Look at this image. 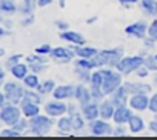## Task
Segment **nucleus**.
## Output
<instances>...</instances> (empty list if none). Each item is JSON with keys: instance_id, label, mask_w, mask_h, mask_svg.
<instances>
[{"instance_id": "obj_32", "label": "nucleus", "mask_w": 157, "mask_h": 140, "mask_svg": "<svg viewBox=\"0 0 157 140\" xmlns=\"http://www.w3.org/2000/svg\"><path fill=\"white\" fill-rule=\"evenodd\" d=\"M75 66H80V68H85V69H93V68H96V65L93 63L91 59H83V57H80V59L75 62Z\"/></svg>"}, {"instance_id": "obj_25", "label": "nucleus", "mask_w": 157, "mask_h": 140, "mask_svg": "<svg viewBox=\"0 0 157 140\" xmlns=\"http://www.w3.org/2000/svg\"><path fill=\"white\" fill-rule=\"evenodd\" d=\"M0 11L6 13V14H13L17 11V6L14 3V0H0Z\"/></svg>"}, {"instance_id": "obj_57", "label": "nucleus", "mask_w": 157, "mask_h": 140, "mask_svg": "<svg viewBox=\"0 0 157 140\" xmlns=\"http://www.w3.org/2000/svg\"><path fill=\"white\" fill-rule=\"evenodd\" d=\"M96 20H97V17H91V19H88L86 22H88V23H94Z\"/></svg>"}, {"instance_id": "obj_11", "label": "nucleus", "mask_w": 157, "mask_h": 140, "mask_svg": "<svg viewBox=\"0 0 157 140\" xmlns=\"http://www.w3.org/2000/svg\"><path fill=\"white\" fill-rule=\"evenodd\" d=\"M113 117H114L116 123L123 125V123H128L129 122V119L132 117V114H131V111L125 105H120V106H116V111H114V115Z\"/></svg>"}, {"instance_id": "obj_60", "label": "nucleus", "mask_w": 157, "mask_h": 140, "mask_svg": "<svg viewBox=\"0 0 157 140\" xmlns=\"http://www.w3.org/2000/svg\"><path fill=\"white\" fill-rule=\"evenodd\" d=\"M154 82H155V83H157V76H155V77H154Z\"/></svg>"}, {"instance_id": "obj_61", "label": "nucleus", "mask_w": 157, "mask_h": 140, "mask_svg": "<svg viewBox=\"0 0 157 140\" xmlns=\"http://www.w3.org/2000/svg\"><path fill=\"white\" fill-rule=\"evenodd\" d=\"M154 59H155V62H157V55H154Z\"/></svg>"}, {"instance_id": "obj_46", "label": "nucleus", "mask_w": 157, "mask_h": 140, "mask_svg": "<svg viewBox=\"0 0 157 140\" xmlns=\"http://www.w3.org/2000/svg\"><path fill=\"white\" fill-rule=\"evenodd\" d=\"M56 25H57L60 29H63V31H66V29H68V23H66V22H62V20H59Z\"/></svg>"}, {"instance_id": "obj_31", "label": "nucleus", "mask_w": 157, "mask_h": 140, "mask_svg": "<svg viewBox=\"0 0 157 140\" xmlns=\"http://www.w3.org/2000/svg\"><path fill=\"white\" fill-rule=\"evenodd\" d=\"M34 8H36V0H23V5H22L20 11L23 14H31Z\"/></svg>"}, {"instance_id": "obj_5", "label": "nucleus", "mask_w": 157, "mask_h": 140, "mask_svg": "<svg viewBox=\"0 0 157 140\" xmlns=\"http://www.w3.org/2000/svg\"><path fill=\"white\" fill-rule=\"evenodd\" d=\"M23 96H25V91L20 85H17V83H6L5 85V97L10 103L16 105V103L22 102Z\"/></svg>"}, {"instance_id": "obj_44", "label": "nucleus", "mask_w": 157, "mask_h": 140, "mask_svg": "<svg viewBox=\"0 0 157 140\" xmlns=\"http://www.w3.org/2000/svg\"><path fill=\"white\" fill-rule=\"evenodd\" d=\"M29 68L34 73H40V71L45 69V63H29Z\"/></svg>"}, {"instance_id": "obj_41", "label": "nucleus", "mask_w": 157, "mask_h": 140, "mask_svg": "<svg viewBox=\"0 0 157 140\" xmlns=\"http://www.w3.org/2000/svg\"><path fill=\"white\" fill-rule=\"evenodd\" d=\"M148 108H149L154 114H157V93L149 99V106H148Z\"/></svg>"}, {"instance_id": "obj_8", "label": "nucleus", "mask_w": 157, "mask_h": 140, "mask_svg": "<svg viewBox=\"0 0 157 140\" xmlns=\"http://www.w3.org/2000/svg\"><path fill=\"white\" fill-rule=\"evenodd\" d=\"M129 105H131L132 109L143 111V109H146L149 106V99L143 93H137V94H132V97L129 99Z\"/></svg>"}, {"instance_id": "obj_20", "label": "nucleus", "mask_w": 157, "mask_h": 140, "mask_svg": "<svg viewBox=\"0 0 157 140\" xmlns=\"http://www.w3.org/2000/svg\"><path fill=\"white\" fill-rule=\"evenodd\" d=\"M99 109H100V115H102L103 119H111V117L114 115L116 105L113 103V100H105V102L99 106Z\"/></svg>"}, {"instance_id": "obj_1", "label": "nucleus", "mask_w": 157, "mask_h": 140, "mask_svg": "<svg viewBox=\"0 0 157 140\" xmlns=\"http://www.w3.org/2000/svg\"><path fill=\"white\" fill-rule=\"evenodd\" d=\"M122 55H123V49L114 48V49H105V51L97 52L94 57H91V60L96 66H103V65L116 66L119 60L122 59Z\"/></svg>"}, {"instance_id": "obj_14", "label": "nucleus", "mask_w": 157, "mask_h": 140, "mask_svg": "<svg viewBox=\"0 0 157 140\" xmlns=\"http://www.w3.org/2000/svg\"><path fill=\"white\" fill-rule=\"evenodd\" d=\"M75 93V88L71 85H62L59 88H54V99L56 100H63V99H69L72 97Z\"/></svg>"}, {"instance_id": "obj_51", "label": "nucleus", "mask_w": 157, "mask_h": 140, "mask_svg": "<svg viewBox=\"0 0 157 140\" xmlns=\"http://www.w3.org/2000/svg\"><path fill=\"white\" fill-rule=\"evenodd\" d=\"M119 2H120V3H123L125 6H129L131 3H136L137 0H119Z\"/></svg>"}, {"instance_id": "obj_55", "label": "nucleus", "mask_w": 157, "mask_h": 140, "mask_svg": "<svg viewBox=\"0 0 157 140\" xmlns=\"http://www.w3.org/2000/svg\"><path fill=\"white\" fill-rule=\"evenodd\" d=\"M59 5H60V8H65V5H66V0H59Z\"/></svg>"}, {"instance_id": "obj_10", "label": "nucleus", "mask_w": 157, "mask_h": 140, "mask_svg": "<svg viewBox=\"0 0 157 140\" xmlns=\"http://www.w3.org/2000/svg\"><path fill=\"white\" fill-rule=\"evenodd\" d=\"M113 128L109 123H106L105 120H93L91 122V132L94 135H106L111 134Z\"/></svg>"}, {"instance_id": "obj_21", "label": "nucleus", "mask_w": 157, "mask_h": 140, "mask_svg": "<svg viewBox=\"0 0 157 140\" xmlns=\"http://www.w3.org/2000/svg\"><path fill=\"white\" fill-rule=\"evenodd\" d=\"M72 51L78 55V57H83V59H91L94 57L99 51L94 49V48H88V46H77V48H72Z\"/></svg>"}, {"instance_id": "obj_16", "label": "nucleus", "mask_w": 157, "mask_h": 140, "mask_svg": "<svg viewBox=\"0 0 157 140\" xmlns=\"http://www.w3.org/2000/svg\"><path fill=\"white\" fill-rule=\"evenodd\" d=\"M60 39L66 40V42H71L72 45H83L85 43V37L78 32H72V31H65L60 34Z\"/></svg>"}, {"instance_id": "obj_37", "label": "nucleus", "mask_w": 157, "mask_h": 140, "mask_svg": "<svg viewBox=\"0 0 157 140\" xmlns=\"http://www.w3.org/2000/svg\"><path fill=\"white\" fill-rule=\"evenodd\" d=\"M148 37H151L152 40H157V20H154L149 28H148Z\"/></svg>"}, {"instance_id": "obj_63", "label": "nucleus", "mask_w": 157, "mask_h": 140, "mask_svg": "<svg viewBox=\"0 0 157 140\" xmlns=\"http://www.w3.org/2000/svg\"><path fill=\"white\" fill-rule=\"evenodd\" d=\"M155 120H157V117H155Z\"/></svg>"}, {"instance_id": "obj_12", "label": "nucleus", "mask_w": 157, "mask_h": 140, "mask_svg": "<svg viewBox=\"0 0 157 140\" xmlns=\"http://www.w3.org/2000/svg\"><path fill=\"white\" fill-rule=\"evenodd\" d=\"M125 32L128 36H134L137 39H143L145 34H146V23L145 22H137V23H132L129 26H126Z\"/></svg>"}, {"instance_id": "obj_28", "label": "nucleus", "mask_w": 157, "mask_h": 140, "mask_svg": "<svg viewBox=\"0 0 157 140\" xmlns=\"http://www.w3.org/2000/svg\"><path fill=\"white\" fill-rule=\"evenodd\" d=\"M102 83H103V76H102V71H96L91 74V86H97V88H102Z\"/></svg>"}, {"instance_id": "obj_7", "label": "nucleus", "mask_w": 157, "mask_h": 140, "mask_svg": "<svg viewBox=\"0 0 157 140\" xmlns=\"http://www.w3.org/2000/svg\"><path fill=\"white\" fill-rule=\"evenodd\" d=\"M74 54H75V52L72 51V48H56V49L51 51L52 59H54L56 62H60V63H66V62L72 60Z\"/></svg>"}, {"instance_id": "obj_18", "label": "nucleus", "mask_w": 157, "mask_h": 140, "mask_svg": "<svg viewBox=\"0 0 157 140\" xmlns=\"http://www.w3.org/2000/svg\"><path fill=\"white\" fill-rule=\"evenodd\" d=\"M20 106H22V111H23V114H25L26 117H34V115L39 114V106H37V103H34V102H29V100L23 99Z\"/></svg>"}, {"instance_id": "obj_59", "label": "nucleus", "mask_w": 157, "mask_h": 140, "mask_svg": "<svg viewBox=\"0 0 157 140\" xmlns=\"http://www.w3.org/2000/svg\"><path fill=\"white\" fill-rule=\"evenodd\" d=\"M2 55H5V49H3V48H0V57H2Z\"/></svg>"}, {"instance_id": "obj_47", "label": "nucleus", "mask_w": 157, "mask_h": 140, "mask_svg": "<svg viewBox=\"0 0 157 140\" xmlns=\"http://www.w3.org/2000/svg\"><path fill=\"white\" fill-rule=\"evenodd\" d=\"M114 135H117V137H119V135H125V129H123V126H119V128L114 131Z\"/></svg>"}, {"instance_id": "obj_45", "label": "nucleus", "mask_w": 157, "mask_h": 140, "mask_svg": "<svg viewBox=\"0 0 157 140\" xmlns=\"http://www.w3.org/2000/svg\"><path fill=\"white\" fill-rule=\"evenodd\" d=\"M137 76H139V77H146V76H148V71H146V68H145V69L139 68V69H137Z\"/></svg>"}, {"instance_id": "obj_38", "label": "nucleus", "mask_w": 157, "mask_h": 140, "mask_svg": "<svg viewBox=\"0 0 157 140\" xmlns=\"http://www.w3.org/2000/svg\"><path fill=\"white\" fill-rule=\"evenodd\" d=\"M13 126H14V129H16V131H25V129L29 126V122H26V120L20 119V120H19V122H16Z\"/></svg>"}, {"instance_id": "obj_56", "label": "nucleus", "mask_w": 157, "mask_h": 140, "mask_svg": "<svg viewBox=\"0 0 157 140\" xmlns=\"http://www.w3.org/2000/svg\"><path fill=\"white\" fill-rule=\"evenodd\" d=\"M3 77H5V73H3V69L0 68V80H3Z\"/></svg>"}, {"instance_id": "obj_36", "label": "nucleus", "mask_w": 157, "mask_h": 140, "mask_svg": "<svg viewBox=\"0 0 157 140\" xmlns=\"http://www.w3.org/2000/svg\"><path fill=\"white\" fill-rule=\"evenodd\" d=\"M103 96H105V93L102 91V88L91 86V97H93V99H96V100H100V99H103Z\"/></svg>"}, {"instance_id": "obj_26", "label": "nucleus", "mask_w": 157, "mask_h": 140, "mask_svg": "<svg viewBox=\"0 0 157 140\" xmlns=\"http://www.w3.org/2000/svg\"><path fill=\"white\" fill-rule=\"evenodd\" d=\"M71 125H72V129H75V131L82 129L85 126V120L82 119V115L78 114L77 111L71 114Z\"/></svg>"}, {"instance_id": "obj_40", "label": "nucleus", "mask_w": 157, "mask_h": 140, "mask_svg": "<svg viewBox=\"0 0 157 140\" xmlns=\"http://www.w3.org/2000/svg\"><path fill=\"white\" fill-rule=\"evenodd\" d=\"M28 63H46V59L45 57H40V55H29L26 57Z\"/></svg>"}, {"instance_id": "obj_22", "label": "nucleus", "mask_w": 157, "mask_h": 140, "mask_svg": "<svg viewBox=\"0 0 157 140\" xmlns=\"http://www.w3.org/2000/svg\"><path fill=\"white\" fill-rule=\"evenodd\" d=\"M128 125H129V129H131L132 132H140V131H143V128H145V123H143L142 117H139V115H132V117L129 119Z\"/></svg>"}, {"instance_id": "obj_34", "label": "nucleus", "mask_w": 157, "mask_h": 140, "mask_svg": "<svg viewBox=\"0 0 157 140\" xmlns=\"http://www.w3.org/2000/svg\"><path fill=\"white\" fill-rule=\"evenodd\" d=\"M143 65H145L146 69H151V71H157V62H155L154 57H146V59L143 60Z\"/></svg>"}, {"instance_id": "obj_17", "label": "nucleus", "mask_w": 157, "mask_h": 140, "mask_svg": "<svg viewBox=\"0 0 157 140\" xmlns=\"http://www.w3.org/2000/svg\"><path fill=\"white\" fill-rule=\"evenodd\" d=\"M82 109H83V115H85V119L90 120V122L96 120L97 115L100 114V109H99V106H97L96 103H86V105L82 106Z\"/></svg>"}, {"instance_id": "obj_6", "label": "nucleus", "mask_w": 157, "mask_h": 140, "mask_svg": "<svg viewBox=\"0 0 157 140\" xmlns=\"http://www.w3.org/2000/svg\"><path fill=\"white\" fill-rule=\"evenodd\" d=\"M0 119H2V122H5L6 125L13 126L16 122L20 120V109L11 103V105L2 108V111H0Z\"/></svg>"}, {"instance_id": "obj_58", "label": "nucleus", "mask_w": 157, "mask_h": 140, "mask_svg": "<svg viewBox=\"0 0 157 140\" xmlns=\"http://www.w3.org/2000/svg\"><path fill=\"white\" fill-rule=\"evenodd\" d=\"M5 34H10V32H6L5 29H2V28H0V37H2V36H5Z\"/></svg>"}, {"instance_id": "obj_19", "label": "nucleus", "mask_w": 157, "mask_h": 140, "mask_svg": "<svg viewBox=\"0 0 157 140\" xmlns=\"http://www.w3.org/2000/svg\"><path fill=\"white\" fill-rule=\"evenodd\" d=\"M113 103L116 105V106H120V105H125L126 103V100H128V93H126V89L123 88V85L122 86H119L116 91H114V96H113Z\"/></svg>"}, {"instance_id": "obj_52", "label": "nucleus", "mask_w": 157, "mask_h": 140, "mask_svg": "<svg viewBox=\"0 0 157 140\" xmlns=\"http://www.w3.org/2000/svg\"><path fill=\"white\" fill-rule=\"evenodd\" d=\"M154 42H155V40H152L151 37L145 39V45H146V46H149V48H151V46H154Z\"/></svg>"}, {"instance_id": "obj_3", "label": "nucleus", "mask_w": 157, "mask_h": 140, "mask_svg": "<svg viewBox=\"0 0 157 140\" xmlns=\"http://www.w3.org/2000/svg\"><path fill=\"white\" fill-rule=\"evenodd\" d=\"M143 57L140 55H134V57H125L120 59L119 63L116 65V68L119 69L120 74H131L132 71H137V69L143 65Z\"/></svg>"}, {"instance_id": "obj_35", "label": "nucleus", "mask_w": 157, "mask_h": 140, "mask_svg": "<svg viewBox=\"0 0 157 140\" xmlns=\"http://www.w3.org/2000/svg\"><path fill=\"white\" fill-rule=\"evenodd\" d=\"M23 99H26V100H29V102H34V103H40V96L39 94H36V93H33V91H25V96H23Z\"/></svg>"}, {"instance_id": "obj_62", "label": "nucleus", "mask_w": 157, "mask_h": 140, "mask_svg": "<svg viewBox=\"0 0 157 140\" xmlns=\"http://www.w3.org/2000/svg\"><path fill=\"white\" fill-rule=\"evenodd\" d=\"M0 22H2V17H0Z\"/></svg>"}, {"instance_id": "obj_29", "label": "nucleus", "mask_w": 157, "mask_h": 140, "mask_svg": "<svg viewBox=\"0 0 157 140\" xmlns=\"http://www.w3.org/2000/svg\"><path fill=\"white\" fill-rule=\"evenodd\" d=\"M37 89H39L40 94H48V93L54 91V82H52V80H46V82H43L42 85H39Z\"/></svg>"}, {"instance_id": "obj_53", "label": "nucleus", "mask_w": 157, "mask_h": 140, "mask_svg": "<svg viewBox=\"0 0 157 140\" xmlns=\"http://www.w3.org/2000/svg\"><path fill=\"white\" fill-rule=\"evenodd\" d=\"M77 109H75V105H68V112L69 114H72V112H75Z\"/></svg>"}, {"instance_id": "obj_4", "label": "nucleus", "mask_w": 157, "mask_h": 140, "mask_svg": "<svg viewBox=\"0 0 157 140\" xmlns=\"http://www.w3.org/2000/svg\"><path fill=\"white\" fill-rule=\"evenodd\" d=\"M52 126V120L45 117V115H34L31 120H29V129L33 134L36 135H45Z\"/></svg>"}, {"instance_id": "obj_9", "label": "nucleus", "mask_w": 157, "mask_h": 140, "mask_svg": "<svg viewBox=\"0 0 157 140\" xmlns=\"http://www.w3.org/2000/svg\"><path fill=\"white\" fill-rule=\"evenodd\" d=\"M45 111H46V114L51 115V117L63 115V114L68 111V105H65V103H62V102H59V100H57V102H49V103H46Z\"/></svg>"}, {"instance_id": "obj_23", "label": "nucleus", "mask_w": 157, "mask_h": 140, "mask_svg": "<svg viewBox=\"0 0 157 140\" xmlns=\"http://www.w3.org/2000/svg\"><path fill=\"white\" fill-rule=\"evenodd\" d=\"M142 8L148 16H157V0H142Z\"/></svg>"}, {"instance_id": "obj_15", "label": "nucleus", "mask_w": 157, "mask_h": 140, "mask_svg": "<svg viewBox=\"0 0 157 140\" xmlns=\"http://www.w3.org/2000/svg\"><path fill=\"white\" fill-rule=\"evenodd\" d=\"M74 97L78 100V103H80L82 106H83V105H86V103H90V100L93 99V97H91V91H90V89H86V88H85V85H78V86H75Z\"/></svg>"}, {"instance_id": "obj_2", "label": "nucleus", "mask_w": 157, "mask_h": 140, "mask_svg": "<svg viewBox=\"0 0 157 140\" xmlns=\"http://www.w3.org/2000/svg\"><path fill=\"white\" fill-rule=\"evenodd\" d=\"M103 76V83H102V91L105 94H113L122 83V76L111 71V69H103L102 71Z\"/></svg>"}, {"instance_id": "obj_50", "label": "nucleus", "mask_w": 157, "mask_h": 140, "mask_svg": "<svg viewBox=\"0 0 157 140\" xmlns=\"http://www.w3.org/2000/svg\"><path fill=\"white\" fill-rule=\"evenodd\" d=\"M33 22H34V19H33V16H29V17H28V19H25L22 23H23V26H28V25H31Z\"/></svg>"}, {"instance_id": "obj_27", "label": "nucleus", "mask_w": 157, "mask_h": 140, "mask_svg": "<svg viewBox=\"0 0 157 140\" xmlns=\"http://www.w3.org/2000/svg\"><path fill=\"white\" fill-rule=\"evenodd\" d=\"M75 74L80 77L82 82H91V74H90V69L80 68V66H75Z\"/></svg>"}, {"instance_id": "obj_49", "label": "nucleus", "mask_w": 157, "mask_h": 140, "mask_svg": "<svg viewBox=\"0 0 157 140\" xmlns=\"http://www.w3.org/2000/svg\"><path fill=\"white\" fill-rule=\"evenodd\" d=\"M149 129H151L152 132H155V134H157V120H154V122H151V123H149Z\"/></svg>"}, {"instance_id": "obj_13", "label": "nucleus", "mask_w": 157, "mask_h": 140, "mask_svg": "<svg viewBox=\"0 0 157 140\" xmlns=\"http://www.w3.org/2000/svg\"><path fill=\"white\" fill-rule=\"evenodd\" d=\"M123 88L126 89L128 94H137V93L148 94V93H151V86L146 85V83H131V82H126V83H123Z\"/></svg>"}, {"instance_id": "obj_30", "label": "nucleus", "mask_w": 157, "mask_h": 140, "mask_svg": "<svg viewBox=\"0 0 157 140\" xmlns=\"http://www.w3.org/2000/svg\"><path fill=\"white\" fill-rule=\"evenodd\" d=\"M59 129L63 131V132H68L72 129V125H71V117H62L59 120Z\"/></svg>"}, {"instance_id": "obj_42", "label": "nucleus", "mask_w": 157, "mask_h": 140, "mask_svg": "<svg viewBox=\"0 0 157 140\" xmlns=\"http://www.w3.org/2000/svg\"><path fill=\"white\" fill-rule=\"evenodd\" d=\"M20 59H22V55H20V54H16V55L10 57V59H8V62H6V66L13 68L14 65H17V63H19V60H20Z\"/></svg>"}, {"instance_id": "obj_33", "label": "nucleus", "mask_w": 157, "mask_h": 140, "mask_svg": "<svg viewBox=\"0 0 157 140\" xmlns=\"http://www.w3.org/2000/svg\"><path fill=\"white\" fill-rule=\"evenodd\" d=\"M23 82H25V85L28 86V88H37L39 86V79H37V76L36 74H31V76H26L25 79H23Z\"/></svg>"}, {"instance_id": "obj_48", "label": "nucleus", "mask_w": 157, "mask_h": 140, "mask_svg": "<svg viewBox=\"0 0 157 140\" xmlns=\"http://www.w3.org/2000/svg\"><path fill=\"white\" fill-rule=\"evenodd\" d=\"M51 2H52V0H37V5L43 8V6H46V5H49Z\"/></svg>"}, {"instance_id": "obj_39", "label": "nucleus", "mask_w": 157, "mask_h": 140, "mask_svg": "<svg viewBox=\"0 0 157 140\" xmlns=\"http://www.w3.org/2000/svg\"><path fill=\"white\" fill-rule=\"evenodd\" d=\"M2 137H19L20 135V131H16V129H3L0 132Z\"/></svg>"}, {"instance_id": "obj_54", "label": "nucleus", "mask_w": 157, "mask_h": 140, "mask_svg": "<svg viewBox=\"0 0 157 140\" xmlns=\"http://www.w3.org/2000/svg\"><path fill=\"white\" fill-rule=\"evenodd\" d=\"M5 99H6V97H5V94H2V93H0V108L3 106V102H5Z\"/></svg>"}, {"instance_id": "obj_43", "label": "nucleus", "mask_w": 157, "mask_h": 140, "mask_svg": "<svg viewBox=\"0 0 157 140\" xmlns=\"http://www.w3.org/2000/svg\"><path fill=\"white\" fill-rule=\"evenodd\" d=\"M51 46L49 45H42V46H39L37 49H36V52L37 54H51Z\"/></svg>"}, {"instance_id": "obj_24", "label": "nucleus", "mask_w": 157, "mask_h": 140, "mask_svg": "<svg viewBox=\"0 0 157 140\" xmlns=\"http://www.w3.org/2000/svg\"><path fill=\"white\" fill-rule=\"evenodd\" d=\"M11 73H13V76L16 77V79H25L28 74V68H26V65H22V63H17V65H14L13 68H11Z\"/></svg>"}]
</instances>
